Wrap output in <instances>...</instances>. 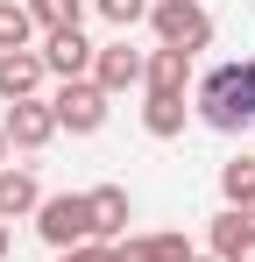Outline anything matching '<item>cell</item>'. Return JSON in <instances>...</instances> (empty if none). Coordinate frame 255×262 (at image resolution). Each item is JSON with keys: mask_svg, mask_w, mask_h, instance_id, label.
I'll return each mask as SVG.
<instances>
[{"mask_svg": "<svg viewBox=\"0 0 255 262\" xmlns=\"http://www.w3.org/2000/svg\"><path fill=\"white\" fill-rule=\"evenodd\" d=\"M192 262H206V255H192ZM213 262H220V255H213Z\"/></svg>", "mask_w": 255, "mask_h": 262, "instance_id": "22", "label": "cell"}, {"mask_svg": "<svg viewBox=\"0 0 255 262\" xmlns=\"http://www.w3.org/2000/svg\"><path fill=\"white\" fill-rule=\"evenodd\" d=\"M36 234L57 248V255L99 241V234H92V199H85V191H57V199H42V206H36Z\"/></svg>", "mask_w": 255, "mask_h": 262, "instance_id": "3", "label": "cell"}, {"mask_svg": "<svg viewBox=\"0 0 255 262\" xmlns=\"http://www.w3.org/2000/svg\"><path fill=\"white\" fill-rule=\"evenodd\" d=\"M142 78H149V57L128 50V36H121V43H107L99 57H92V85L107 92V99H114V92H135Z\"/></svg>", "mask_w": 255, "mask_h": 262, "instance_id": "5", "label": "cell"}, {"mask_svg": "<svg viewBox=\"0 0 255 262\" xmlns=\"http://www.w3.org/2000/svg\"><path fill=\"white\" fill-rule=\"evenodd\" d=\"M7 156H14V142H7V128H0V170H7Z\"/></svg>", "mask_w": 255, "mask_h": 262, "instance_id": "20", "label": "cell"}, {"mask_svg": "<svg viewBox=\"0 0 255 262\" xmlns=\"http://www.w3.org/2000/svg\"><path fill=\"white\" fill-rule=\"evenodd\" d=\"M149 29H156L163 50L199 57V50H213V7H199V0H149Z\"/></svg>", "mask_w": 255, "mask_h": 262, "instance_id": "2", "label": "cell"}, {"mask_svg": "<svg viewBox=\"0 0 255 262\" xmlns=\"http://www.w3.org/2000/svg\"><path fill=\"white\" fill-rule=\"evenodd\" d=\"M220 191H227V206L255 199V156H234V163H220Z\"/></svg>", "mask_w": 255, "mask_h": 262, "instance_id": "17", "label": "cell"}, {"mask_svg": "<svg viewBox=\"0 0 255 262\" xmlns=\"http://www.w3.org/2000/svg\"><path fill=\"white\" fill-rule=\"evenodd\" d=\"M42 85V50H0V99H36Z\"/></svg>", "mask_w": 255, "mask_h": 262, "instance_id": "8", "label": "cell"}, {"mask_svg": "<svg viewBox=\"0 0 255 262\" xmlns=\"http://www.w3.org/2000/svg\"><path fill=\"white\" fill-rule=\"evenodd\" d=\"M22 7H29V21H36V29H50V36L85 21V0H22Z\"/></svg>", "mask_w": 255, "mask_h": 262, "instance_id": "15", "label": "cell"}, {"mask_svg": "<svg viewBox=\"0 0 255 262\" xmlns=\"http://www.w3.org/2000/svg\"><path fill=\"white\" fill-rule=\"evenodd\" d=\"M0 128H7V142H14V149H42V142L57 135V114H50V99H14Z\"/></svg>", "mask_w": 255, "mask_h": 262, "instance_id": "7", "label": "cell"}, {"mask_svg": "<svg viewBox=\"0 0 255 262\" xmlns=\"http://www.w3.org/2000/svg\"><path fill=\"white\" fill-rule=\"evenodd\" d=\"M57 262H121V241H85V248H64Z\"/></svg>", "mask_w": 255, "mask_h": 262, "instance_id": "19", "label": "cell"}, {"mask_svg": "<svg viewBox=\"0 0 255 262\" xmlns=\"http://www.w3.org/2000/svg\"><path fill=\"white\" fill-rule=\"evenodd\" d=\"M42 206V184H36V170H0V220H22V213H36Z\"/></svg>", "mask_w": 255, "mask_h": 262, "instance_id": "12", "label": "cell"}, {"mask_svg": "<svg viewBox=\"0 0 255 262\" xmlns=\"http://www.w3.org/2000/svg\"><path fill=\"white\" fill-rule=\"evenodd\" d=\"M142 128L156 135V142H177V135H184V99H170V92H149V106H142Z\"/></svg>", "mask_w": 255, "mask_h": 262, "instance_id": "14", "label": "cell"}, {"mask_svg": "<svg viewBox=\"0 0 255 262\" xmlns=\"http://www.w3.org/2000/svg\"><path fill=\"white\" fill-rule=\"evenodd\" d=\"M29 36H36L29 7L22 0H0V50H29Z\"/></svg>", "mask_w": 255, "mask_h": 262, "instance_id": "16", "label": "cell"}, {"mask_svg": "<svg viewBox=\"0 0 255 262\" xmlns=\"http://www.w3.org/2000/svg\"><path fill=\"white\" fill-rule=\"evenodd\" d=\"M121 262H192V241L184 234H135V241H121Z\"/></svg>", "mask_w": 255, "mask_h": 262, "instance_id": "13", "label": "cell"}, {"mask_svg": "<svg viewBox=\"0 0 255 262\" xmlns=\"http://www.w3.org/2000/svg\"><path fill=\"white\" fill-rule=\"evenodd\" d=\"M50 114H57V135H99L107 128V92L92 78H64L50 92Z\"/></svg>", "mask_w": 255, "mask_h": 262, "instance_id": "4", "label": "cell"}, {"mask_svg": "<svg viewBox=\"0 0 255 262\" xmlns=\"http://www.w3.org/2000/svg\"><path fill=\"white\" fill-rule=\"evenodd\" d=\"M0 262H7V220H0Z\"/></svg>", "mask_w": 255, "mask_h": 262, "instance_id": "21", "label": "cell"}, {"mask_svg": "<svg viewBox=\"0 0 255 262\" xmlns=\"http://www.w3.org/2000/svg\"><path fill=\"white\" fill-rule=\"evenodd\" d=\"M142 85L184 99V85H192V57H184V50H149V78H142Z\"/></svg>", "mask_w": 255, "mask_h": 262, "instance_id": "11", "label": "cell"}, {"mask_svg": "<svg viewBox=\"0 0 255 262\" xmlns=\"http://www.w3.org/2000/svg\"><path fill=\"white\" fill-rule=\"evenodd\" d=\"M99 14H107V21H114V29H135V21H149V0H99Z\"/></svg>", "mask_w": 255, "mask_h": 262, "instance_id": "18", "label": "cell"}, {"mask_svg": "<svg viewBox=\"0 0 255 262\" xmlns=\"http://www.w3.org/2000/svg\"><path fill=\"white\" fill-rule=\"evenodd\" d=\"M92 57H99V50L85 43L78 29H57V36H42V71H57V78H92Z\"/></svg>", "mask_w": 255, "mask_h": 262, "instance_id": "6", "label": "cell"}, {"mask_svg": "<svg viewBox=\"0 0 255 262\" xmlns=\"http://www.w3.org/2000/svg\"><path fill=\"white\" fill-rule=\"evenodd\" d=\"M85 199H92V234H99V241H114L128 227V213H135V206H128V184H92Z\"/></svg>", "mask_w": 255, "mask_h": 262, "instance_id": "9", "label": "cell"}, {"mask_svg": "<svg viewBox=\"0 0 255 262\" xmlns=\"http://www.w3.org/2000/svg\"><path fill=\"white\" fill-rule=\"evenodd\" d=\"M199 121L213 135H248L255 128V57L213 64L206 78H199Z\"/></svg>", "mask_w": 255, "mask_h": 262, "instance_id": "1", "label": "cell"}, {"mask_svg": "<svg viewBox=\"0 0 255 262\" xmlns=\"http://www.w3.org/2000/svg\"><path fill=\"white\" fill-rule=\"evenodd\" d=\"M213 255H220V262H255V220L220 213V220H213Z\"/></svg>", "mask_w": 255, "mask_h": 262, "instance_id": "10", "label": "cell"}]
</instances>
